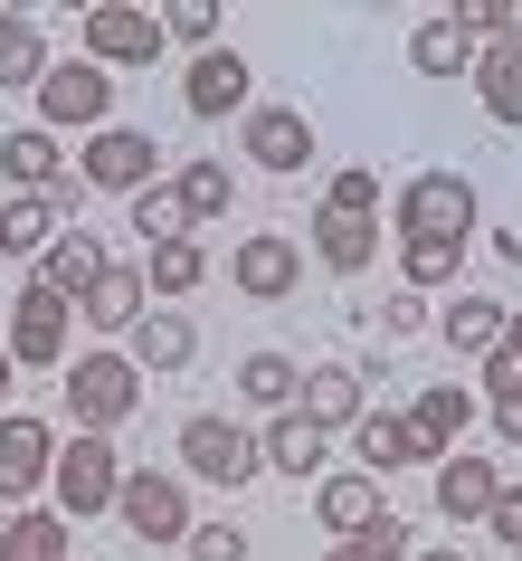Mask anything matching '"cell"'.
<instances>
[{"label":"cell","instance_id":"cell-1","mask_svg":"<svg viewBox=\"0 0 522 561\" xmlns=\"http://www.w3.org/2000/svg\"><path fill=\"white\" fill-rule=\"evenodd\" d=\"M58 390H67V419H77V438H115L124 419L143 410V371H134L124 353H77Z\"/></svg>","mask_w":522,"mask_h":561},{"label":"cell","instance_id":"cell-2","mask_svg":"<svg viewBox=\"0 0 522 561\" xmlns=\"http://www.w3.org/2000/svg\"><path fill=\"white\" fill-rule=\"evenodd\" d=\"M181 476H200V485H219V495L257 485V476H266V457H257V428H237L229 410L181 419Z\"/></svg>","mask_w":522,"mask_h":561},{"label":"cell","instance_id":"cell-3","mask_svg":"<svg viewBox=\"0 0 522 561\" xmlns=\"http://www.w3.org/2000/svg\"><path fill=\"white\" fill-rule=\"evenodd\" d=\"M172 48L162 38V10H134V0H95L86 20H77V58L105 67V77H124V67H152Z\"/></svg>","mask_w":522,"mask_h":561},{"label":"cell","instance_id":"cell-4","mask_svg":"<svg viewBox=\"0 0 522 561\" xmlns=\"http://www.w3.org/2000/svg\"><path fill=\"white\" fill-rule=\"evenodd\" d=\"M115 485H124L115 438H58L48 495H58V514H67V524H86V514H115Z\"/></svg>","mask_w":522,"mask_h":561},{"label":"cell","instance_id":"cell-5","mask_svg":"<svg viewBox=\"0 0 522 561\" xmlns=\"http://www.w3.org/2000/svg\"><path fill=\"white\" fill-rule=\"evenodd\" d=\"M38 124H48V134H105V124H115V77L86 67V58H58L38 77Z\"/></svg>","mask_w":522,"mask_h":561},{"label":"cell","instance_id":"cell-6","mask_svg":"<svg viewBox=\"0 0 522 561\" xmlns=\"http://www.w3.org/2000/svg\"><path fill=\"white\" fill-rule=\"evenodd\" d=\"M115 524L134 533V542H190V485H181V476H162V467H124Z\"/></svg>","mask_w":522,"mask_h":561},{"label":"cell","instance_id":"cell-7","mask_svg":"<svg viewBox=\"0 0 522 561\" xmlns=\"http://www.w3.org/2000/svg\"><path fill=\"white\" fill-rule=\"evenodd\" d=\"M67 324H77V305L48 296V286L30 276V286L10 296V333H0V343H10L20 371H67Z\"/></svg>","mask_w":522,"mask_h":561},{"label":"cell","instance_id":"cell-8","mask_svg":"<svg viewBox=\"0 0 522 561\" xmlns=\"http://www.w3.org/2000/svg\"><path fill=\"white\" fill-rule=\"evenodd\" d=\"M475 181L465 172H418L399 181V238H475Z\"/></svg>","mask_w":522,"mask_h":561},{"label":"cell","instance_id":"cell-9","mask_svg":"<svg viewBox=\"0 0 522 561\" xmlns=\"http://www.w3.org/2000/svg\"><path fill=\"white\" fill-rule=\"evenodd\" d=\"M77 181L86 191H152L162 181V144L152 134H134V124H105V134H86V152H77Z\"/></svg>","mask_w":522,"mask_h":561},{"label":"cell","instance_id":"cell-10","mask_svg":"<svg viewBox=\"0 0 522 561\" xmlns=\"http://www.w3.org/2000/svg\"><path fill=\"white\" fill-rule=\"evenodd\" d=\"M229 286H237L247 305H286L294 286H304V248H294L286 229H247V238L229 248Z\"/></svg>","mask_w":522,"mask_h":561},{"label":"cell","instance_id":"cell-11","mask_svg":"<svg viewBox=\"0 0 522 561\" xmlns=\"http://www.w3.org/2000/svg\"><path fill=\"white\" fill-rule=\"evenodd\" d=\"M48 467H58V428L30 410H0V504L20 514V504L48 485Z\"/></svg>","mask_w":522,"mask_h":561},{"label":"cell","instance_id":"cell-12","mask_svg":"<svg viewBox=\"0 0 522 561\" xmlns=\"http://www.w3.org/2000/svg\"><path fill=\"white\" fill-rule=\"evenodd\" d=\"M67 152L48 124H20V134H0V201H58L67 191Z\"/></svg>","mask_w":522,"mask_h":561},{"label":"cell","instance_id":"cell-13","mask_svg":"<svg viewBox=\"0 0 522 561\" xmlns=\"http://www.w3.org/2000/svg\"><path fill=\"white\" fill-rule=\"evenodd\" d=\"M247 162L276 172V181H294L314 162V115H304V105H247Z\"/></svg>","mask_w":522,"mask_h":561},{"label":"cell","instance_id":"cell-14","mask_svg":"<svg viewBox=\"0 0 522 561\" xmlns=\"http://www.w3.org/2000/svg\"><path fill=\"white\" fill-rule=\"evenodd\" d=\"M190 353H200V324H190L181 305H152L143 324L124 333V362H134L143 381H172V371H190Z\"/></svg>","mask_w":522,"mask_h":561},{"label":"cell","instance_id":"cell-15","mask_svg":"<svg viewBox=\"0 0 522 561\" xmlns=\"http://www.w3.org/2000/svg\"><path fill=\"white\" fill-rule=\"evenodd\" d=\"M247 87H257V67L237 58V48H209V58H190V77H181V105L200 124H219V115L247 105Z\"/></svg>","mask_w":522,"mask_h":561},{"label":"cell","instance_id":"cell-16","mask_svg":"<svg viewBox=\"0 0 522 561\" xmlns=\"http://www.w3.org/2000/svg\"><path fill=\"white\" fill-rule=\"evenodd\" d=\"M294 410L314 419L323 438L361 428V410H371V400H361V362H314V371H304V400H294Z\"/></svg>","mask_w":522,"mask_h":561},{"label":"cell","instance_id":"cell-17","mask_svg":"<svg viewBox=\"0 0 522 561\" xmlns=\"http://www.w3.org/2000/svg\"><path fill=\"white\" fill-rule=\"evenodd\" d=\"M105 238L95 229H58V248H48V257H38V286H48V296H67V305H86L95 286H105Z\"/></svg>","mask_w":522,"mask_h":561},{"label":"cell","instance_id":"cell-18","mask_svg":"<svg viewBox=\"0 0 522 561\" xmlns=\"http://www.w3.org/2000/svg\"><path fill=\"white\" fill-rule=\"evenodd\" d=\"M351 457H361V476H399V467H437L428 447H418V428H408V410H361V428H351Z\"/></svg>","mask_w":522,"mask_h":561},{"label":"cell","instance_id":"cell-19","mask_svg":"<svg viewBox=\"0 0 522 561\" xmlns=\"http://www.w3.org/2000/svg\"><path fill=\"white\" fill-rule=\"evenodd\" d=\"M494 495H503V467L494 457H437V514L446 524H485Z\"/></svg>","mask_w":522,"mask_h":561},{"label":"cell","instance_id":"cell-20","mask_svg":"<svg viewBox=\"0 0 522 561\" xmlns=\"http://www.w3.org/2000/svg\"><path fill=\"white\" fill-rule=\"evenodd\" d=\"M380 514H390V504H380V476H361V467H351V476H323V485H314V524L333 533V542L371 533Z\"/></svg>","mask_w":522,"mask_h":561},{"label":"cell","instance_id":"cell-21","mask_svg":"<svg viewBox=\"0 0 522 561\" xmlns=\"http://www.w3.org/2000/svg\"><path fill=\"white\" fill-rule=\"evenodd\" d=\"M314 266H323V276H371V266H380V219L314 209Z\"/></svg>","mask_w":522,"mask_h":561},{"label":"cell","instance_id":"cell-22","mask_svg":"<svg viewBox=\"0 0 522 561\" xmlns=\"http://www.w3.org/2000/svg\"><path fill=\"white\" fill-rule=\"evenodd\" d=\"M475 48H485V38L465 30L456 10H437V20L408 30V67H418V77H475Z\"/></svg>","mask_w":522,"mask_h":561},{"label":"cell","instance_id":"cell-23","mask_svg":"<svg viewBox=\"0 0 522 561\" xmlns=\"http://www.w3.org/2000/svg\"><path fill=\"white\" fill-rule=\"evenodd\" d=\"M408 428H418V447H428V457H456V438L475 428V390L428 381V390H418V410H408Z\"/></svg>","mask_w":522,"mask_h":561},{"label":"cell","instance_id":"cell-24","mask_svg":"<svg viewBox=\"0 0 522 561\" xmlns=\"http://www.w3.org/2000/svg\"><path fill=\"white\" fill-rule=\"evenodd\" d=\"M257 457H266L276 476H294V485H304V476H323V457H333V438H323V428H314L304 410H286V419H266Z\"/></svg>","mask_w":522,"mask_h":561},{"label":"cell","instance_id":"cell-25","mask_svg":"<svg viewBox=\"0 0 522 561\" xmlns=\"http://www.w3.org/2000/svg\"><path fill=\"white\" fill-rule=\"evenodd\" d=\"M237 400L266 410V419H286L294 400H304V362H294V353H247V362H237Z\"/></svg>","mask_w":522,"mask_h":561},{"label":"cell","instance_id":"cell-26","mask_svg":"<svg viewBox=\"0 0 522 561\" xmlns=\"http://www.w3.org/2000/svg\"><path fill=\"white\" fill-rule=\"evenodd\" d=\"M172 191H181V209H190V229H219V219L237 209V172L219 162V152L181 162V172H172Z\"/></svg>","mask_w":522,"mask_h":561},{"label":"cell","instance_id":"cell-27","mask_svg":"<svg viewBox=\"0 0 522 561\" xmlns=\"http://www.w3.org/2000/svg\"><path fill=\"white\" fill-rule=\"evenodd\" d=\"M503 314H513L503 296H456L446 314H437V333H446V353H456V362H485L494 343H503Z\"/></svg>","mask_w":522,"mask_h":561},{"label":"cell","instance_id":"cell-28","mask_svg":"<svg viewBox=\"0 0 522 561\" xmlns=\"http://www.w3.org/2000/svg\"><path fill=\"white\" fill-rule=\"evenodd\" d=\"M77 314H86L95 333H134L152 314V286H143V266H105V286H95L86 305H77Z\"/></svg>","mask_w":522,"mask_h":561},{"label":"cell","instance_id":"cell-29","mask_svg":"<svg viewBox=\"0 0 522 561\" xmlns=\"http://www.w3.org/2000/svg\"><path fill=\"white\" fill-rule=\"evenodd\" d=\"M465 87H475V105H485L494 124H522V48H494V38H485Z\"/></svg>","mask_w":522,"mask_h":561},{"label":"cell","instance_id":"cell-30","mask_svg":"<svg viewBox=\"0 0 522 561\" xmlns=\"http://www.w3.org/2000/svg\"><path fill=\"white\" fill-rule=\"evenodd\" d=\"M48 30H38L30 10H0V87H30L38 95V77H48Z\"/></svg>","mask_w":522,"mask_h":561},{"label":"cell","instance_id":"cell-31","mask_svg":"<svg viewBox=\"0 0 522 561\" xmlns=\"http://www.w3.org/2000/svg\"><path fill=\"white\" fill-rule=\"evenodd\" d=\"M143 286H152V305L200 296V286H209V248H200V238H172V248H152V257H143Z\"/></svg>","mask_w":522,"mask_h":561},{"label":"cell","instance_id":"cell-32","mask_svg":"<svg viewBox=\"0 0 522 561\" xmlns=\"http://www.w3.org/2000/svg\"><path fill=\"white\" fill-rule=\"evenodd\" d=\"M0 561H67V514L58 504H20L0 524Z\"/></svg>","mask_w":522,"mask_h":561},{"label":"cell","instance_id":"cell-33","mask_svg":"<svg viewBox=\"0 0 522 561\" xmlns=\"http://www.w3.org/2000/svg\"><path fill=\"white\" fill-rule=\"evenodd\" d=\"M124 229L143 238V257H152V248L190 238V209H181V191H172V181H152V191H134V201H124Z\"/></svg>","mask_w":522,"mask_h":561},{"label":"cell","instance_id":"cell-34","mask_svg":"<svg viewBox=\"0 0 522 561\" xmlns=\"http://www.w3.org/2000/svg\"><path fill=\"white\" fill-rule=\"evenodd\" d=\"M456 266H465V238H399V286L408 296L456 286Z\"/></svg>","mask_w":522,"mask_h":561},{"label":"cell","instance_id":"cell-35","mask_svg":"<svg viewBox=\"0 0 522 561\" xmlns=\"http://www.w3.org/2000/svg\"><path fill=\"white\" fill-rule=\"evenodd\" d=\"M58 248V201H0V257H48Z\"/></svg>","mask_w":522,"mask_h":561},{"label":"cell","instance_id":"cell-36","mask_svg":"<svg viewBox=\"0 0 522 561\" xmlns=\"http://www.w3.org/2000/svg\"><path fill=\"white\" fill-rule=\"evenodd\" d=\"M323 209H343V219H380V172H371V162H343V172L323 181Z\"/></svg>","mask_w":522,"mask_h":561},{"label":"cell","instance_id":"cell-37","mask_svg":"<svg viewBox=\"0 0 522 561\" xmlns=\"http://www.w3.org/2000/svg\"><path fill=\"white\" fill-rule=\"evenodd\" d=\"M323 561H408V524H399V514H380L371 533H351V542H333Z\"/></svg>","mask_w":522,"mask_h":561},{"label":"cell","instance_id":"cell-38","mask_svg":"<svg viewBox=\"0 0 522 561\" xmlns=\"http://www.w3.org/2000/svg\"><path fill=\"white\" fill-rule=\"evenodd\" d=\"M162 38H181V48H219V0H172V10H162Z\"/></svg>","mask_w":522,"mask_h":561},{"label":"cell","instance_id":"cell-39","mask_svg":"<svg viewBox=\"0 0 522 561\" xmlns=\"http://www.w3.org/2000/svg\"><path fill=\"white\" fill-rule=\"evenodd\" d=\"M181 552H190V561H247V533H237V524H190Z\"/></svg>","mask_w":522,"mask_h":561},{"label":"cell","instance_id":"cell-40","mask_svg":"<svg viewBox=\"0 0 522 561\" xmlns=\"http://www.w3.org/2000/svg\"><path fill=\"white\" fill-rule=\"evenodd\" d=\"M428 324H437V314H428V296H408V286H399L390 305H380V333H390V343H408V333H428Z\"/></svg>","mask_w":522,"mask_h":561},{"label":"cell","instance_id":"cell-41","mask_svg":"<svg viewBox=\"0 0 522 561\" xmlns=\"http://www.w3.org/2000/svg\"><path fill=\"white\" fill-rule=\"evenodd\" d=\"M485 533H494V542H503V552H522V485H503V495H494Z\"/></svg>","mask_w":522,"mask_h":561},{"label":"cell","instance_id":"cell-42","mask_svg":"<svg viewBox=\"0 0 522 561\" xmlns=\"http://www.w3.org/2000/svg\"><path fill=\"white\" fill-rule=\"evenodd\" d=\"M494 438L522 457V390H503V400H494Z\"/></svg>","mask_w":522,"mask_h":561},{"label":"cell","instance_id":"cell-43","mask_svg":"<svg viewBox=\"0 0 522 561\" xmlns=\"http://www.w3.org/2000/svg\"><path fill=\"white\" fill-rule=\"evenodd\" d=\"M494 353H503V362H513V371H522V305H513V314H503V343H494Z\"/></svg>","mask_w":522,"mask_h":561},{"label":"cell","instance_id":"cell-44","mask_svg":"<svg viewBox=\"0 0 522 561\" xmlns=\"http://www.w3.org/2000/svg\"><path fill=\"white\" fill-rule=\"evenodd\" d=\"M408 561H465V552H456V542H428V552H408Z\"/></svg>","mask_w":522,"mask_h":561},{"label":"cell","instance_id":"cell-45","mask_svg":"<svg viewBox=\"0 0 522 561\" xmlns=\"http://www.w3.org/2000/svg\"><path fill=\"white\" fill-rule=\"evenodd\" d=\"M10 381H20V362H10V343H0V400H10Z\"/></svg>","mask_w":522,"mask_h":561},{"label":"cell","instance_id":"cell-46","mask_svg":"<svg viewBox=\"0 0 522 561\" xmlns=\"http://www.w3.org/2000/svg\"><path fill=\"white\" fill-rule=\"evenodd\" d=\"M494 248H503V257H513V266H522V229H503V238H494Z\"/></svg>","mask_w":522,"mask_h":561}]
</instances>
